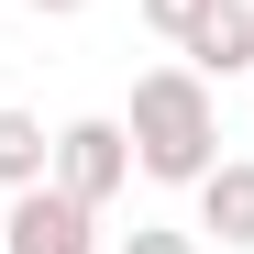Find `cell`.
I'll return each mask as SVG.
<instances>
[{"instance_id":"cell-9","label":"cell","mask_w":254,"mask_h":254,"mask_svg":"<svg viewBox=\"0 0 254 254\" xmlns=\"http://www.w3.org/2000/svg\"><path fill=\"white\" fill-rule=\"evenodd\" d=\"M22 11H89V0H22Z\"/></svg>"},{"instance_id":"cell-2","label":"cell","mask_w":254,"mask_h":254,"mask_svg":"<svg viewBox=\"0 0 254 254\" xmlns=\"http://www.w3.org/2000/svg\"><path fill=\"white\" fill-rule=\"evenodd\" d=\"M56 188L89 199V210H111L122 188H133V133H122V111H77V122H56Z\"/></svg>"},{"instance_id":"cell-8","label":"cell","mask_w":254,"mask_h":254,"mask_svg":"<svg viewBox=\"0 0 254 254\" xmlns=\"http://www.w3.org/2000/svg\"><path fill=\"white\" fill-rule=\"evenodd\" d=\"M144 22H155V33H166V45H188V33H199V22H210V0H144Z\"/></svg>"},{"instance_id":"cell-1","label":"cell","mask_w":254,"mask_h":254,"mask_svg":"<svg viewBox=\"0 0 254 254\" xmlns=\"http://www.w3.org/2000/svg\"><path fill=\"white\" fill-rule=\"evenodd\" d=\"M122 133H133V177H155V188H199L210 166H221V89H210L199 66H144Z\"/></svg>"},{"instance_id":"cell-3","label":"cell","mask_w":254,"mask_h":254,"mask_svg":"<svg viewBox=\"0 0 254 254\" xmlns=\"http://www.w3.org/2000/svg\"><path fill=\"white\" fill-rule=\"evenodd\" d=\"M0 254H100V210L66 199L56 177L11 188V210H0Z\"/></svg>"},{"instance_id":"cell-7","label":"cell","mask_w":254,"mask_h":254,"mask_svg":"<svg viewBox=\"0 0 254 254\" xmlns=\"http://www.w3.org/2000/svg\"><path fill=\"white\" fill-rule=\"evenodd\" d=\"M111 254H199V232H177V221H133V232H111Z\"/></svg>"},{"instance_id":"cell-6","label":"cell","mask_w":254,"mask_h":254,"mask_svg":"<svg viewBox=\"0 0 254 254\" xmlns=\"http://www.w3.org/2000/svg\"><path fill=\"white\" fill-rule=\"evenodd\" d=\"M33 177H56V133L0 100V188H33Z\"/></svg>"},{"instance_id":"cell-4","label":"cell","mask_w":254,"mask_h":254,"mask_svg":"<svg viewBox=\"0 0 254 254\" xmlns=\"http://www.w3.org/2000/svg\"><path fill=\"white\" fill-rule=\"evenodd\" d=\"M199 232L221 254H254V155H221L199 177Z\"/></svg>"},{"instance_id":"cell-5","label":"cell","mask_w":254,"mask_h":254,"mask_svg":"<svg viewBox=\"0 0 254 254\" xmlns=\"http://www.w3.org/2000/svg\"><path fill=\"white\" fill-rule=\"evenodd\" d=\"M177 56L210 77V89H221V77H254V0H210V22L188 33Z\"/></svg>"}]
</instances>
